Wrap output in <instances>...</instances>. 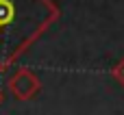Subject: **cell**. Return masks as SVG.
Returning a JSON list of instances; mask_svg holds the SVG:
<instances>
[{
	"instance_id": "obj_4",
	"label": "cell",
	"mask_w": 124,
	"mask_h": 115,
	"mask_svg": "<svg viewBox=\"0 0 124 115\" xmlns=\"http://www.w3.org/2000/svg\"><path fill=\"white\" fill-rule=\"evenodd\" d=\"M4 102V93H2V87H0V104Z\"/></svg>"
},
{
	"instance_id": "obj_3",
	"label": "cell",
	"mask_w": 124,
	"mask_h": 115,
	"mask_svg": "<svg viewBox=\"0 0 124 115\" xmlns=\"http://www.w3.org/2000/svg\"><path fill=\"white\" fill-rule=\"evenodd\" d=\"M113 78H116V83L120 85V87H124V59H120L116 65H113Z\"/></svg>"
},
{
	"instance_id": "obj_2",
	"label": "cell",
	"mask_w": 124,
	"mask_h": 115,
	"mask_svg": "<svg viewBox=\"0 0 124 115\" xmlns=\"http://www.w3.org/2000/svg\"><path fill=\"white\" fill-rule=\"evenodd\" d=\"M7 89L9 93L20 100V102H26V100H33L39 91H41V80L39 76L28 70V67H17L9 78H7Z\"/></svg>"
},
{
	"instance_id": "obj_1",
	"label": "cell",
	"mask_w": 124,
	"mask_h": 115,
	"mask_svg": "<svg viewBox=\"0 0 124 115\" xmlns=\"http://www.w3.org/2000/svg\"><path fill=\"white\" fill-rule=\"evenodd\" d=\"M54 0H0V74H4L54 22Z\"/></svg>"
}]
</instances>
